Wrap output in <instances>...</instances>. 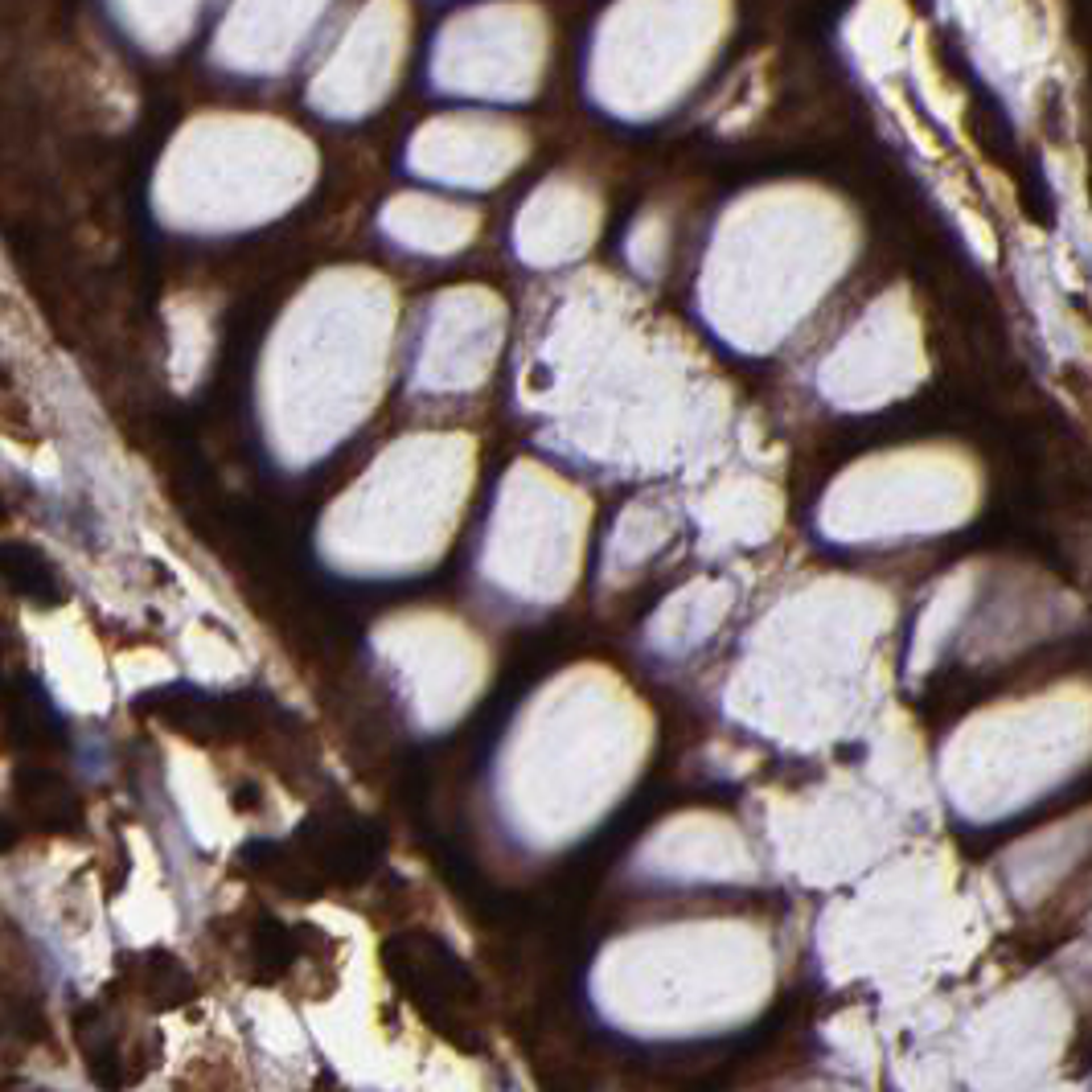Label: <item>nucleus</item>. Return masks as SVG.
<instances>
[{"label": "nucleus", "mask_w": 1092, "mask_h": 1092, "mask_svg": "<svg viewBox=\"0 0 1092 1092\" xmlns=\"http://www.w3.org/2000/svg\"><path fill=\"white\" fill-rule=\"evenodd\" d=\"M9 739L25 752H58L66 747V727L54 702L33 678H17L9 690Z\"/></svg>", "instance_id": "obj_1"}, {"label": "nucleus", "mask_w": 1092, "mask_h": 1092, "mask_svg": "<svg viewBox=\"0 0 1092 1092\" xmlns=\"http://www.w3.org/2000/svg\"><path fill=\"white\" fill-rule=\"evenodd\" d=\"M0 571H5V584L29 600L33 608H58L66 604V579L58 575V567L38 551V546H29V542H5V551H0Z\"/></svg>", "instance_id": "obj_2"}, {"label": "nucleus", "mask_w": 1092, "mask_h": 1092, "mask_svg": "<svg viewBox=\"0 0 1092 1092\" xmlns=\"http://www.w3.org/2000/svg\"><path fill=\"white\" fill-rule=\"evenodd\" d=\"M25 801H29V813L38 817V822H54V826L66 822V813H75L71 789H66L62 776L50 772V768H33V772H29Z\"/></svg>", "instance_id": "obj_3"}]
</instances>
